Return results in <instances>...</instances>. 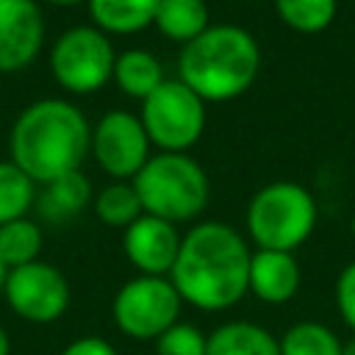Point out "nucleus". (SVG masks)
<instances>
[{"mask_svg":"<svg viewBox=\"0 0 355 355\" xmlns=\"http://www.w3.org/2000/svg\"><path fill=\"white\" fill-rule=\"evenodd\" d=\"M180 241H183V236L178 233V227L172 222L141 214L133 225L125 227L122 250H125L128 261L139 269V275L169 277V272L178 261V252H180Z\"/></svg>","mask_w":355,"mask_h":355,"instance_id":"9b49d317","label":"nucleus"},{"mask_svg":"<svg viewBox=\"0 0 355 355\" xmlns=\"http://www.w3.org/2000/svg\"><path fill=\"white\" fill-rule=\"evenodd\" d=\"M141 125L161 153H186L205 128V103L178 78L164 80L141 100Z\"/></svg>","mask_w":355,"mask_h":355,"instance_id":"0eeeda50","label":"nucleus"},{"mask_svg":"<svg viewBox=\"0 0 355 355\" xmlns=\"http://www.w3.org/2000/svg\"><path fill=\"white\" fill-rule=\"evenodd\" d=\"M44 39L42 11L33 0H0V72L28 67Z\"/></svg>","mask_w":355,"mask_h":355,"instance_id":"f8f14e48","label":"nucleus"},{"mask_svg":"<svg viewBox=\"0 0 355 355\" xmlns=\"http://www.w3.org/2000/svg\"><path fill=\"white\" fill-rule=\"evenodd\" d=\"M94 214L108 227H128L144 214V208H141V200H139L133 183L116 180L94 197Z\"/></svg>","mask_w":355,"mask_h":355,"instance_id":"412c9836","label":"nucleus"},{"mask_svg":"<svg viewBox=\"0 0 355 355\" xmlns=\"http://www.w3.org/2000/svg\"><path fill=\"white\" fill-rule=\"evenodd\" d=\"M92 153L111 178H136L150 161V136L139 116L128 111H108L92 130Z\"/></svg>","mask_w":355,"mask_h":355,"instance_id":"9d476101","label":"nucleus"},{"mask_svg":"<svg viewBox=\"0 0 355 355\" xmlns=\"http://www.w3.org/2000/svg\"><path fill=\"white\" fill-rule=\"evenodd\" d=\"M336 308L344 319V324L355 336V261H349L336 280Z\"/></svg>","mask_w":355,"mask_h":355,"instance_id":"393cba45","label":"nucleus"},{"mask_svg":"<svg viewBox=\"0 0 355 355\" xmlns=\"http://www.w3.org/2000/svg\"><path fill=\"white\" fill-rule=\"evenodd\" d=\"M58 355H116V349L111 347V341H105L100 336H80V338L69 341Z\"/></svg>","mask_w":355,"mask_h":355,"instance_id":"a878e982","label":"nucleus"},{"mask_svg":"<svg viewBox=\"0 0 355 355\" xmlns=\"http://www.w3.org/2000/svg\"><path fill=\"white\" fill-rule=\"evenodd\" d=\"M300 263L294 252L255 250L250 258V294L266 305L288 302L300 288Z\"/></svg>","mask_w":355,"mask_h":355,"instance_id":"ddd939ff","label":"nucleus"},{"mask_svg":"<svg viewBox=\"0 0 355 355\" xmlns=\"http://www.w3.org/2000/svg\"><path fill=\"white\" fill-rule=\"evenodd\" d=\"M144 214L172 225L194 219L208 202L205 169L186 153H158L130 180Z\"/></svg>","mask_w":355,"mask_h":355,"instance_id":"20e7f679","label":"nucleus"},{"mask_svg":"<svg viewBox=\"0 0 355 355\" xmlns=\"http://www.w3.org/2000/svg\"><path fill=\"white\" fill-rule=\"evenodd\" d=\"M205 349L208 336L189 322H178L155 338V355H205Z\"/></svg>","mask_w":355,"mask_h":355,"instance_id":"b1692460","label":"nucleus"},{"mask_svg":"<svg viewBox=\"0 0 355 355\" xmlns=\"http://www.w3.org/2000/svg\"><path fill=\"white\" fill-rule=\"evenodd\" d=\"M114 47L100 28H69L58 36L50 53V67L55 80L72 94L97 92L114 75Z\"/></svg>","mask_w":355,"mask_h":355,"instance_id":"6e6552de","label":"nucleus"},{"mask_svg":"<svg viewBox=\"0 0 355 355\" xmlns=\"http://www.w3.org/2000/svg\"><path fill=\"white\" fill-rule=\"evenodd\" d=\"M42 252V230L31 219H14L0 225V263L6 269H17L39 261Z\"/></svg>","mask_w":355,"mask_h":355,"instance_id":"aec40b11","label":"nucleus"},{"mask_svg":"<svg viewBox=\"0 0 355 355\" xmlns=\"http://www.w3.org/2000/svg\"><path fill=\"white\" fill-rule=\"evenodd\" d=\"M344 341L316 319L294 322L280 336V355H341Z\"/></svg>","mask_w":355,"mask_h":355,"instance_id":"6ab92c4d","label":"nucleus"},{"mask_svg":"<svg viewBox=\"0 0 355 355\" xmlns=\"http://www.w3.org/2000/svg\"><path fill=\"white\" fill-rule=\"evenodd\" d=\"M161 0H89L92 19L103 33H136L155 22Z\"/></svg>","mask_w":355,"mask_h":355,"instance_id":"2eb2a0df","label":"nucleus"},{"mask_svg":"<svg viewBox=\"0 0 355 355\" xmlns=\"http://www.w3.org/2000/svg\"><path fill=\"white\" fill-rule=\"evenodd\" d=\"M336 0H275L280 19L300 33H319L336 17Z\"/></svg>","mask_w":355,"mask_h":355,"instance_id":"5701e85b","label":"nucleus"},{"mask_svg":"<svg viewBox=\"0 0 355 355\" xmlns=\"http://www.w3.org/2000/svg\"><path fill=\"white\" fill-rule=\"evenodd\" d=\"M47 3H53V6H78L83 0H47Z\"/></svg>","mask_w":355,"mask_h":355,"instance_id":"c85d7f7f","label":"nucleus"},{"mask_svg":"<svg viewBox=\"0 0 355 355\" xmlns=\"http://www.w3.org/2000/svg\"><path fill=\"white\" fill-rule=\"evenodd\" d=\"M180 308L183 300L169 277L139 275L116 291L111 316L122 336L136 341H155L180 322Z\"/></svg>","mask_w":355,"mask_h":355,"instance_id":"423d86ee","label":"nucleus"},{"mask_svg":"<svg viewBox=\"0 0 355 355\" xmlns=\"http://www.w3.org/2000/svg\"><path fill=\"white\" fill-rule=\"evenodd\" d=\"M250 247L225 222H200L183 241L169 272L180 300L205 313L227 311L250 291Z\"/></svg>","mask_w":355,"mask_h":355,"instance_id":"f257e3e1","label":"nucleus"},{"mask_svg":"<svg viewBox=\"0 0 355 355\" xmlns=\"http://www.w3.org/2000/svg\"><path fill=\"white\" fill-rule=\"evenodd\" d=\"M0 355H11V341H8V333L3 324H0Z\"/></svg>","mask_w":355,"mask_h":355,"instance_id":"bb28decb","label":"nucleus"},{"mask_svg":"<svg viewBox=\"0 0 355 355\" xmlns=\"http://www.w3.org/2000/svg\"><path fill=\"white\" fill-rule=\"evenodd\" d=\"M155 28L175 42L189 44L208 28L205 0H161L155 11Z\"/></svg>","mask_w":355,"mask_h":355,"instance_id":"a211bd4d","label":"nucleus"},{"mask_svg":"<svg viewBox=\"0 0 355 355\" xmlns=\"http://www.w3.org/2000/svg\"><path fill=\"white\" fill-rule=\"evenodd\" d=\"M341 355H355V336H352L349 341H344V347H341Z\"/></svg>","mask_w":355,"mask_h":355,"instance_id":"cd10ccee","label":"nucleus"},{"mask_svg":"<svg viewBox=\"0 0 355 355\" xmlns=\"http://www.w3.org/2000/svg\"><path fill=\"white\" fill-rule=\"evenodd\" d=\"M92 200V183L78 172H69L44 186L39 197V214L47 222H67L80 214Z\"/></svg>","mask_w":355,"mask_h":355,"instance_id":"dca6fc26","label":"nucleus"},{"mask_svg":"<svg viewBox=\"0 0 355 355\" xmlns=\"http://www.w3.org/2000/svg\"><path fill=\"white\" fill-rule=\"evenodd\" d=\"M114 80L119 83V89L136 100H147L166 78H164V67L161 61L147 53V50H125L122 55H116L114 64Z\"/></svg>","mask_w":355,"mask_h":355,"instance_id":"f3484780","label":"nucleus"},{"mask_svg":"<svg viewBox=\"0 0 355 355\" xmlns=\"http://www.w3.org/2000/svg\"><path fill=\"white\" fill-rule=\"evenodd\" d=\"M31 205L33 180L14 161H0V225L22 219Z\"/></svg>","mask_w":355,"mask_h":355,"instance_id":"4be33fe9","label":"nucleus"},{"mask_svg":"<svg viewBox=\"0 0 355 355\" xmlns=\"http://www.w3.org/2000/svg\"><path fill=\"white\" fill-rule=\"evenodd\" d=\"M316 227V202L300 183L275 180L247 205V233L258 250L294 252Z\"/></svg>","mask_w":355,"mask_h":355,"instance_id":"39448f33","label":"nucleus"},{"mask_svg":"<svg viewBox=\"0 0 355 355\" xmlns=\"http://www.w3.org/2000/svg\"><path fill=\"white\" fill-rule=\"evenodd\" d=\"M6 275H8V269L0 263V294H3V286H6Z\"/></svg>","mask_w":355,"mask_h":355,"instance_id":"c756f323","label":"nucleus"},{"mask_svg":"<svg viewBox=\"0 0 355 355\" xmlns=\"http://www.w3.org/2000/svg\"><path fill=\"white\" fill-rule=\"evenodd\" d=\"M352 233H355V222H352Z\"/></svg>","mask_w":355,"mask_h":355,"instance_id":"7c9ffc66","label":"nucleus"},{"mask_svg":"<svg viewBox=\"0 0 355 355\" xmlns=\"http://www.w3.org/2000/svg\"><path fill=\"white\" fill-rule=\"evenodd\" d=\"M3 297L8 308L31 322V324H50L64 316L69 308V283L61 269L44 261H33L17 269H8Z\"/></svg>","mask_w":355,"mask_h":355,"instance_id":"1a4fd4ad","label":"nucleus"},{"mask_svg":"<svg viewBox=\"0 0 355 355\" xmlns=\"http://www.w3.org/2000/svg\"><path fill=\"white\" fill-rule=\"evenodd\" d=\"M258 67V42L239 25H208L197 39L183 44L178 58L180 80L202 103H225L244 94Z\"/></svg>","mask_w":355,"mask_h":355,"instance_id":"7ed1b4c3","label":"nucleus"},{"mask_svg":"<svg viewBox=\"0 0 355 355\" xmlns=\"http://www.w3.org/2000/svg\"><path fill=\"white\" fill-rule=\"evenodd\" d=\"M92 147L86 116L67 100H39L28 105L11 128L14 164L33 183H53L78 172Z\"/></svg>","mask_w":355,"mask_h":355,"instance_id":"f03ea898","label":"nucleus"},{"mask_svg":"<svg viewBox=\"0 0 355 355\" xmlns=\"http://www.w3.org/2000/svg\"><path fill=\"white\" fill-rule=\"evenodd\" d=\"M205 355H280V338L247 319H233L208 333Z\"/></svg>","mask_w":355,"mask_h":355,"instance_id":"4468645a","label":"nucleus"}]
</instances>
